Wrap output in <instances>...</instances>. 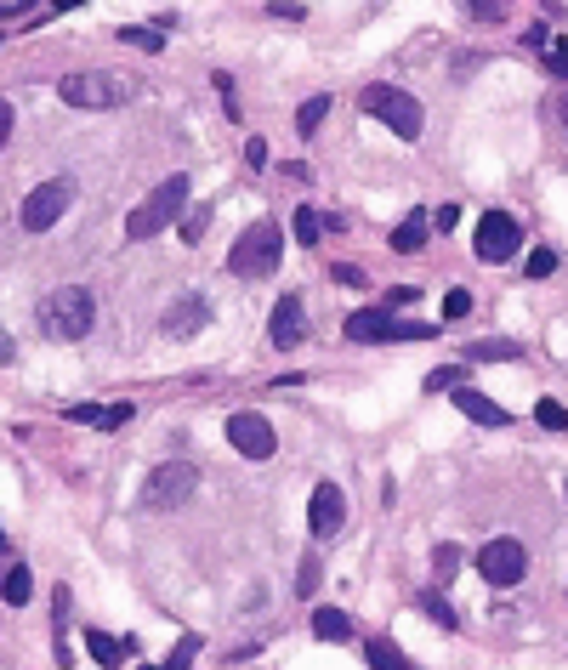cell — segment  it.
I'll return each instance as SVG.
<instances>
[{"label": "cell", "mask_w": 568, "mask_h": 670, "mask_svg": "<svg viewBox=\"0 0 568 670\" xmlns=\"http://www.w3.org/2000/svg\"><path fill=\"white\" fill-rule=\"evenodd\" d=\"M330 273H336L341 284H364V273H358V267H347V262H341V267H330Z\"/></svg>", "instance_id": "40"}, {"label": "cell", "mask_w": 568, "mask_h": 670, "mask_svg": "<svg viewBox=\"0 0 568 670\" xmlns=\"http://www.w3.org/2000/svg\"><path fill=\"white\" fill-rule=\"evenodd\" d=\"M324 114H330V97L319 91V97H307V103H302V114H296V131H302V137H313V131L324 125Z\"/></svg>", "instance_id": "23"}, {"label": "cell", "mask_w": 568, "mask_h": 670, "mask_svg": "<svg viewBox=\"0 0 568 670\" xmlns=\"http://www.w3.org/2000/svg\"><path fill=\"white\" fill-rule=\"evenodd\" d=\"M415 608H421L432 625H444V631H455V625H461V614L444 602V591H421V602H415Z\"/></svg>", "instance_id": "21"}, {"label": "cell", "mask_w": 568, "mask_h": 670, "mask_svg": "<svg viewBox=\"0 0 568 670\" xmlns=\"http://www.w3.org/2000/svg\"><path fill=\"white\" fill-rule=\"evenodd\" d=\"M29 591H35V580H29V568L12 557V563L0 568V602H6V608H23V602H29Z\"/></svg>", "instance_id": "16"}, {"label": "cell", "mask_w": 568, "mask_h": 670, "mask_svg": "<svg viewBox=\"0 0 568 670\" xmlns=\"http://www.w3.org/2000/svg\"><path fill=\"white\" fill-rule=\"evenodd\" d=\"M455 222H461V211H455V205H438V211H432V228H438V233H449Z\"/></svg>", "instance_id": "38"}, {"label": "cell", "mask_w": 568, "mask_h": 670, "mask_svg": "<svg viewBox=\"0 0 568 670\" xmlns=\"http://www.w3.org/2000/svg\"><path fill=\"white\" fill-rule=\"evenodd\" d=\"M307 529H313V540H336L347 529V494L336 483H319L313 489V500H307Z\"/></svg>", "instance_id": "12"}, {"label": "cell", "mask_w": 568, "mask_h": 670, "mask_svg": "<svg viewBox=\"0 0 568 670\" xmlns=\"http://www.w3.org/2000/svg\"><path fill=\"white\" fill-rule=\"evenodd\" d=\"M120 40H125V46H142V52H160V46H165L160 29H120Z\"/></svg>", "instance_id": "30"}, {"label": "cell", "mask_w": 568, "mask_h": 670, "mask_svg": "<svg viewBox=\"0 0 568 670\" xmlns=\"http://www.w3.org/2000/svg\"><path fill=\"white\" fill-rule=\"evenodd\" d=\"M426 233H432V216H404V222H398V228H392V250H398V256H415V250L426 245Z\"/></svg>", "instance_id": "17"}, {"label": "cell", "mask_w": 568, "mask_h": 670, "mask_svg": "<svg viewBox=\"0 0 568 670\" xmlns=\"http://www.w3.org/2000/svg\"><path fill=\"white\" fill-rule=\"evenodd\" d=\"M0 364H12V341H6V330H0Z\"/></svg>", "instance_id": "43"}, {"label": "cell", "mask_w": 568, "mask_h": 670, "mask_svg": "<svg viewBox=\"0 0 568 670\" xmlns=\"http://www.w3.org/2000/svg\"><path fill=\"white\" fill-rule=\"evenodd\" d=\"M551 267H557V250H529V256H523V273H529V279H546Z\"/></svg>", "instance_id": "31"}, {"label": "cell", "mask_w": 568, "mask_h": 670, "mask_svg": "<svg viewBox=\"0 0 568 670\" xmlns=\"http://www.w3.org/2000/svg\"><path fill=\"white\" fill-rule=\"evenodd\" d=\"M358 108H364L370 120H381L387 131H398L404 142H415V137L426 131V114H421V103H415L409 91L387 86V80H375V86H364V91H358Z\"/></svg>", "instance_id": "2"}, {"label": "cell", "mask_w": 568, "mask_h": 670, "mask_svg": "<svg viewBox=\"0 0 568 670\" xmlns=\"http://www.w3.org/2000/svg\"><path fill=\"white\" fill-rule=\"evenodd\" d=\"M455 381H461V370H432L426 375V392H455Z\"/></svg>", "instance_id": "36"}, {"label": "cell", "mask_w": 568, "mask_h": 670, "mask_svg": "<svg viewBox=\"0 0 568 670\" xmlns=\"http://www.w3.org/2000/svg\"><path fill=\"white\" fill-rule=\"evenodd\" d=\"M182 205H188V177H165L137 211L125 216V239H154V233H165L182 216Z\"/></svg>", "instance_id": "3"}, {"label": "cell", "mask_w": 568, "mask_h": 670, "mask_svg": "<svg viewBox=\"0 0 568 670\" xmlns=\"http://www.w3.org/2000/svg\"><path fill=\"white\" fill-rule=\"evenodd\" d=\"M131 80L125 74H103V69H91V74H63L57 80V97L69 108H120L131 103Z\"/></svg>", "instance_id": "5"}, {"label": "cell", "mask_w": 568, "mask_h": 670, "mask_svg": "<svg viewBox=\"0 0 568 670\" xmlns=\"http://www.w3.org/2000/svg\"><path fill=\"white\" fill-rule=\"evenodd\" d=\"M319 580H324L319 557H302V568H296V597H313V591H319Z\"/></svg>", "instance_id": "29"}, {"label": "cell", "mask_w": 568, "mask_h": 670, "mask_svg": "<svg viewBox=\"0 0 568 670\" xmlns=\"http://www.w3.org/2000/svg\"><path fill=\"white\" fill-rule=\"evenodd\" d=\"M35 318L52 341H86L91 324H97V296H91L86 284H63V290H52L35 307Z\"/></svg>", "instance_id": "1"}, {"label": "cell", "mask_w": 568, "mask_h": 670, "mask_svg": "<svg viewBox=\"0 0 568 670\" xmlns=\"http://www.w3.org/2000/svg\"><path fill=\"white\" fill-rule=\"evenodd\" d=\"M313 636L319 642H347L353 636V619L341 614V608H313Z\"/></svg>", "instance_id": "19"}, {"label": "cell", "mask_w": 568, "mask_h": 670, "mask_svg": "<svg viewBox=\"0 0 568 670\" xmlns=\"http://www.w3.org/2000/svg\"><path fill=\"white\" fill-rule=\"evenodd\" d=\"M205 318H211V307L199 296H182V301H171L165 307V318H160V330L171 335V341H188L194 330H205Z\"/></svg>", "instance_id": "14"}, {"label": "cell", "mask_w": 568, "mask_h": 670, "mask_svg": "<svg viewBox=\"0 0 568 670\" xmlns=\"http://www.w3.org/2000/svg\"><path fill=\"white\" fill-rule=\"evenodd\" d=\"M245 165H250V171H262V165H267V142H262V137L245 142Z\"/></svg>", "instance_id": "37"}, {"label": "cell", "mask_w": 568, "mask_h": 670, "mask_svg": "<svg viewBox=\"0 0 568 670\" xmlns=\"http://www.w3.org/2000/svg\"><path fill=\"white\" fill-rule=\"evenodd\" d=\"M370 670H421V665H409L398 642H370Z\"/></svg>", "instance_id": "22"}, {"label": "cell", "mask_w": 568, "mask_h": 670, "mask_svg": "<svg viewBox=\"0 0 568 670\" xmlns=\"http://www.w3.org/2000/svg\"><path fill=\"white\" fill-rule=\"evenodd\" d=\"M557 114H563V125H568V91H563V97H557Z\"/></svg>", "instance_id": "45"}, {"label": "cell", "mask_w": 568, "mask_h": 670, "mask_svg": "<svg viewBox=\"0 0 568 670\" xmlns=\"http://www.w3.org/2000/svg\"><path fill=\"white\" fill-rule=\"evenodd\" d=\"M194 489H199V472L188 460H171V466H154V472H148L142 506H148V512H177L182 500H194Z\"/></svg>", "instance_id": "7"}, {"label": "cell", "mask_w": 568, "mask_h": 670, "mask_svg": "<svg viewBox=\"0 0 568 670\" xmlns=\"http://www.w3.org/2000/svg\"><path fill=\"white\" fill-rule=\"evenodd\" d=\"M472 245H478V262L500 267V262H512V256H517L523 228H517L512 211H483L478 216V233H472Z\"/></svg>", "instance_id": "8"}, {"label": "cell", "mask_w": 568, "mask_h": 670, "mask_svg": "<svg viewBox=\"0 0 568 670\" xmlns=\"http://www.w3.org/2000/svg\"><path fill=\"white\" fill-rule=\"evenodd\" d=\"M267 18H284V23H302L307 6L302 0H267Z\"/></svg>", "instance_id": "33"}, {"label": "cell", "mask_w": 568, "mask_h": 670, "mask_svg": "<svg viewBox=\"0 0 568 670\" xmlns=\"http://www.w3.org/2000/svg\"><path fill=\"white\" fill-rule=\"evenodd\" d=\"M534 421L546 426V432H568V409L557 404V398H540V404H534Z\"/></svg>", "instance_id": "26"}, {"label": "cell", "mask_w": 568, "mask_h": 670, "mask_svg": "<svg viewBox=\"0 0 568 670\" xmlns=\"http://www.w3.org/2000/svg\"><path fill=\"white\" fill-rule=\"evenodd\" d=\"M432 324H398L392 318V307H358L353 318H347V341H364V347H375V341H432Z\"/></svg>", "instance_id": "6"}, {"label": "cell", "mask_w": 568, "mask_h": 670, "mask_svg": "<svg viewBox=\"0 0 568 670\" xmlns=\"http://www.w3.org/2000/svg\"><path fill=\"white\" fill-rule=\"evenodd\" d=\"M205 228H211V205H194V211L182 216V239H188V245H199Z\"/></svg>", "instance_id": "28"}, {"label": "cell", "mask_w": 568, "mask_h": 670, "mask_svg": "<svg viewBox=\"0 0 568 670\" xmlns=\"http://www.w3.org/2000/svg\"><path fill=\"white\" fill-rule=\"evenodd\" d=\"M290 228H296V245H319V233H324V216L313 211V205H302V211H296V222H290Z\"/></svg>", "instance_id": "24"}, {"label": "cell", "mask_w": 568, "mask_h": 670, "mask_svg": "<svg viewBox=\"0 0 568 670\" xmlns=\"http://www.w3.org/2000/svg\"><path fill=\"white\" fill-rule=\"evenodd\" d=\"M466 12L478 23H500V18H512V0H466Z\"/></svg>", "instance_id": "27"}, {"label": "cell", "mask_w": 568, "mask_h": 670, "mask_svg": "<svg viewBox=\"0 0 568 670\" xmlns=\"http://www.w3.org/2000/svg\"><path fill=\"white\" fill-rule=\"evenodd\" d=\"M228 443H233V449H239L245 460H267L273 449H279V438H273L267 415H256V409H239V415H228Z\"/></svg>", "instance_id": "11"}, {"label": "cell", "mask_w": 568, "mask_h": 670, "mask_svg": "<svg viewBox=\"0 0 568 670\" xmlns=\"http://www.w3.org/2000/svg\"><path fill=\"white\" fill-rule=\"evenodd\" d=\"M29 0H0V18H12V12H23Z\"/></svg>", "instance_id": "42"}, {"label": "cell", "mask_w": 568, "mask_h": 670, "mask_svg": "<svg viewBox=\"0 0 568 670\" xmlns=\"http://www.w3.org/2000/svg\"><path fill=\"white\" fill-rule=\"evenodd\" d=\"M279 256H284L279 222H250V228L239 233V245L228 250V267L239 279H267V273L279 267Z\"/></svg>", "instance_id": "4"}, {"label": "cell", "mask_w": 568, "mask_h": 670, "mask_svg": "<svg viewBox=\"0 0 568 670\" xmlns=\"http://www.w3.org/2000/svg\"><path fill=\"white\" fill-rule=\"evenodd\" d=\"M267 341H273L279 353H290V347H302V341H307V307H302V296H284L279 307H273V318H267Z\"/></svg>", "instance_id": "13"}, {"label": "cell", "mask_w": 568, "mask_h": 670, "mask_svg": "<svg viewBox=\"0 0 568 670\" xmlns=\"http://www.w3.org/2000/svg\"><path fill=\"white\" fill-rule=\"evenodd\" d=\"M6 137H12V103H0V148H6Z\"/></svg>", "instance_id": "41"}, {"label": "cell", "mask_w": 568, "mask_h": 670, "mask_svg": "<svg viewBox=\"0 0 568 670\" xmlns=\"http://www.w3.org/2000/svg\"><path fill=\"white\" fill-rule=\"evenodd\" d=\"M74 6H80V0H52V12H74Z\"/></svg>", "instance_id": "44"}, {"label": "cell", "mask_w": 568, "mask_h": 670, "mask_svg": "<svg viewBox=\"0 0 568 670\" xmlns=\"http://www.w3.org/2000/svg\"><path fill=\"white\" fill-rule=\"evenodd\" d=\"M472 313V290H449L444 296V318H466Z\"/></svg>", "instance_id": "35"}, {"label": "cell", "mask_w": 568, "mask_h": 670, "mask_svg": "<svg viewBox=\"0 0 568 670\" xmlns=\"http://www.w3.org/2000/svg\"><path fill=\"white\" fill-rule=\"evenodd\" d=\"M131 415H137L131 404H108V409H97V426H103V432H120V426L131 421Z\"/></svg>", "instance_id": "32"}, {"label": "cell", "mask_w": 568, "mask_h": 670, "mask_svg": "<svg viewBox=\"0 0 568 670\" xmlns=\"http://www.w3.org/2000/svg\"><path fill=\"white\" fill-rule=\"evenodd\" d=\"M478 574L489 585H517L523 574H529V551H523V540H489V546L478 551Z\"/></svg>", "instance_id": "10"}, {"label": "cell", "mask_w": 568, "mask_h": 670, "mask_svg": "<svg viewBox=\"0 0 568 670\" xmlns=\"http://www.w3.org/2000/svg\"><path fill=\"white\" fill-rule=\"evenodd\" d=\"M546 69H551V74H563V80H568V35H563V40H551V46H546Z\"/></svg>", "instance_id": "34"}, {"label": "cell", "mask_w": 568, "mask_h": 670, "mask_svg": "<svg viewBox=\"0 0 568 670\" xmlns=\"http://www.w3.org/2000/svg\"><path fill=\"white\" fill-rule=\"evenodd\" d=\"M455 409L478 426H512V415H506L495 398H483V392H472V387H455Z\"/></svg>", "instance_id": "15"}, {"label": "cell", "mask_w": 568, "mask_h": 670, "mask_svg": "<svg viewBox=\"0 0 568 670\" xmlns=\"http://www.w3.org/2000/svg\"><path fill=\"white\" fill-rule=\"evenodd\" d=\"M137 648V642H120V636H103V631H86V653L97 659L103 670H114V665H125V653Z\"/></svg>", "instance_id": "18"}, {"label": "cell", "mask_w": 568, "mask_h": 670, "mask_svg": "<svg viewBox=\"0 0 568 670\" xmlns=\"http://www.w3.org/2000/svg\"><path fill=\"white\" fill-rule=\"evenodd\" d=\"M421 296V290H415V284H392L387 290V307H409V301Z\"/></svg>", "instance_id": "39"}, {"label": "cell", "mask_w": 568, "mask_h": 670, "mask_svg": "<svg viewBox=\"0 0 568 670\" xmlns=\"http://www.w3.org/2000/svg\"><path fill=\"white\" fill-rule=\"evenodd\" d=\"M432 574H438V585L455 580V574H461V546H438V551H432Z\"/></svg>", "instance_id": "25"}, {"label": "cell", "mask_w": 568, "mask_h": 670, "mask_svg": "<svg viewBox=\"0 0 568 670\" xmlns=\"http://www.w3.org/2000/svg\"><path fill=\"white\" fill-rule=\"evenodd\" d=\"M74 205V182L69 177H57V182H40L35 194L23 199V228L29 233H46V228H57V216Z\"/></svg>", "instance_id": "9"}, {"label": "cell", "mask_w": 568, "mask_h": 670, "mask_svg": "<svg viewBox=\"0 0 568 670\" xmlns=\"http://www.w3.org/2000/svg\"><path fill=\"white\" fill-rule=\"evenodd\" d=\"M466 358H472V364H517L523 347H517V341H478V347H466Z\"/></svg>", "instance_id": "20"}]
</instances>
